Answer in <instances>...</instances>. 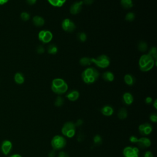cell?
<instances>
[{
    "instance_id": "cell-1",
    "label": "cell",
    "mask_w": 157,
    "mask_h": 157,
    "mask_svg": "<svg viewBox=\"0 0 157 157\" xmlns=\"http://www.w3.org/2000/svg\"><path fill=\"white\" fill-rule=\"evenodd\" d=\"M99 74L98 71L93 68L86 69L82 74V77L84 82L86 84H93L98 78Z\"/></svg>"
},
{
    "instance_id": "cell-2",
    "label": "cell",
    "mask_w": 157,
    "mask_h": 157,
    "mask_svg": "<svg viewBox=\"0 0 157 157\" xmlns=\"http://www.w3.org/2000/svg\"><path fill=\"white\" fill-rule=\"evenodd\" d=\"M68 87L67 84L61 78H55L52 81V90L54 92L58 95H62L66 93Z\"/></svg>"
},
{
    "instance_id": "cell-3",
    "label": "cell",
    "mask_w": 157,
    "mask_h": 157,
    "mask_svg": "<svg viewBox=\"0 0 157 157\" xmlns=\"http://www.w3.org/2000/svg\"><path fill=\"white\" fill-rule=\"evenodd\" d=\"M155 62V60L148 54L141 56L139 62L140 70L144 72L150 71L154 67Z\"/></svg>"
},
{
    "instance_id": "cell-4",
    "label": "cell",
    "mask_w": 157,
    "mask_h": 157,
    "mask_svg": "<svg viewBox=\"0 0 157 157\" xmlns=\"http://www.w3.org/2000/svg\"><path fill=\"white\" fill-rule=\"evenodd\" d=\"M76 126L75 123L72 122H66L61 128L62 135L68 138H73L76 135Z\"/></svg>"
},
{
    "instance_id": "cell-5",
    "label": "cell",
    "mask_w": 157,
    "mask_h": 157,
    "mask_svg": "<svg viewBox=\"0 0 157 157\" xmlns=\"http://www.w3.org/2000/svg\"><path fill=\"white\" fill-rule=\"evenodd\" d=\"M67 140L62 136L55 135L51 141V146L54 150H60L65 147Z\"/></svg>"
},
{
    "instance_id": "cell-6",
    "label": "cell",
    "mask_w": 157,
    "mask_h": 157,
    "mask_svg": "<svg viewBox=\"0 0 157 157\" xmlns=\"http://www.w3.org/2000/svg\"><path fill=\"white\" fill-rule=\"evenodd\" d=\"M91 62L101 68H106L110 64L109 58L105 55L99 56L97 58H91Z\"/></svg>"
},
{
    "instance_id": "cell-7",
    "label": "cell",
    "mask_w": 157,
    "mask_h": 157,
    "mask_svg": "<svg viewBox=\"0 0 157 157\" xmlns=\"http://www.w3.org/2000/svg\"><path fill=\"white\" fill-rule=\"evenodd\" d=\"M139 149L135 147H126L123 150V155L125 157H139Z\"/></svg>"
},
{
    "instance_id": "cell-8",
    "label": "cell",
    "mask_w": 157,
    "mask_h": 157,
    "mask_svg": "<svg viewBox=\"0 0 157 157\" xmlns=\"http://www.w3.org/2000/svg\"><path fill=\"white\" fill-rule=\"evenodd\" d=\"M153 131V127L151 124L145 123L139 126V132L141 135L147 136L149 135Z\"/></svg>"
},
{
    "instance_id": "cell-9",
    "label": "cell",
    "mask_w": 157,
    "mask_h": 157,
    "mask_svg": "<svg viewBox=\"0 0 157 157\" xmlns=\"http://www.w3.org/2000/svg\"><path fill=\"white\" fill-rule=\"evenodd\" d=\"M39 39L44 43H48L52 39V34L50 31L42 30L39 33Z\"/></svg>"
},
{
    "instance_id": "cell-10",
    "label": "cell",
    "mask_w": 157,
    "mask_h": 157,
    "mask_svg": "<svg viewBox=\"0 0 157 157\" xmlns=\"http://www.w3.org/2000/svg\"><path fill=\"white\" fill-rule=\"evenodd\" d=\"M62 28L65 31L69 33L73 32L76 29V25L70 19H66L62 22Z\"/></svg>"
},
{
    "instance_id": "cell-11",
    "label": "cell",
    "mask_w": 157,
    "mask_h": 157,
    "mask_svg": "<svg viewBox=\"0 0 157 157\" xmlns=\"http://www.w3.org/2000/svg\"><path fill=\"white\" fill-rule=\"evenodd\" d=\"M136 144L139 148L144 149L146 148H149L151 146L152 143L151 141L149 138L146 137H142L138 139V141Z\"/></svg>"
},
{
    "instance_id": "cell-12",
    "label": "cell",
    "mask_w": 157,
    "mask_h": 157,
    "mask_svg": "<svg viewBox=\"0 0 157 157\" xmlns=\"http://www.w3.org/2000/svg\"><path fill=\"white\" fill-rule=\"evenodd\" d=\"M12 149V144L9 140L4 141L1 144V151L3 154L7 155Z\"/></svg>"
},
{
    "instance_id": "cell-13",
    "label": "cell",
    "mask_w": 157,
    "mask_h": 157,
    "mask_svg": "<svg viewBox=\"0 0 157 157\" xmlns=\"http://www.w3.org/2000/svg\"><path fill=\"white\" fill-rule=\"evenodd\" d=\"M83 4L82 1L80 2H76L74 3L70 8V12L73 15H76L78 14L82 10V6Z\"/></svg>"
},
{
    "instance_id": "cell-14",
    "label": "cell",
    "mask_w": 157,
    "mask_h": 157,
    "mask_svg": "<svg viewBox=\"0 0 157 157\" xmlns=\"http://www.w3.org/2000/svg\"><path fill=\"white\" fill-rule=\"evenodd\" d=\"M123 101L126 105L128 106L131 105V104H132L134 101V98L133 95L128 92L125 93L123 95Z\"/></svg>"
},
{
    "instance_id": "cell-15",
    "label": "cell",
    "mask_w": 157,
    "mask_h": 157,
    "mask_svg": "<svg viewBox=\"0 0 157 157\" xmlns=\"http://www.w3.org/2000/svg\"><path fill=\"white\" fill-rule=\"evenodd\" d=\"M79 93L77 90H71L67 95V98L71 101H76L79 98Z\"/></svg>"
},
{
    "instance_id": "cell-16",
    "label": "cell",
    "mask_w": 157,
    "mask_h": 157,
    "mask_svg": "<svg viewBox=\"0 0 157 157\" xmlns=\"http://www.w3.org/2000/svg\"><path fill=\"white\" fill-rule=\"evenodd\" d=\"M101 112L102 114L104 115V116L109 117V116H111L114 114V109L112 106L107 105V106H104L101 109Z\"/></svg>"
},
{
    "instance_id": "cell-17",
    "label": "cell",
    "mask_w": 157,
    "mask_h": 157,
    "mask_svg": "<svg viewBox=\"0 0 157 157\" xmlns=\"http://www.w3.org/2000/svg\"><path fill=\"white\" fill-rule=\"evenodd\" d=\"M33 23L36 27H41L44 25L45 20L40 16H35L33 18Z\"/></svg>"
},
{
    "instance_id": "cell-18",
    "label": "cell",
    "mask_w": 157,
    "mask_h": 157,
    "mask_svg": "<svg viewBox=\"0 0 157 157\" xmlns=\"http://www.w3.org/2000/svg\"><path fill=\"white\" fill-rule=\"evenodd\" d=\"M103 79L107 82H112L114 80V75L110 71L105 72L102 74Z\"/></svg>"
},
{
    "instance_id": "cell-19",
    "label": "cell",
    "mask_w": 157,
    "mask_h": 157,
    "mask_svg": "<svg viewBox=\"0 0 157 157\" xmlns=\"http://www.w3.org/2000/svg\"><path fill=\"white\" fill-rule=\"evenodd\" d=\"M14 81L17 84L21 85L25 82V77L21 73H17L14 76Z\"/></svg>"
},
{
    "instance_id": "cell-20",
    "label": "cell",
    "mask_w": 157,
    "mask_h": 157,
    "mask_svg": "<svg viewBox=\"0 0 157 157\" xmlns=\"http://www.w3.org/2000/svg\"><path fill=\"white\" fill-rule=\"evenodd\" d=\"M124 81L125 83L129 86L133 85L135 82V78L134 77L130 74H126L124 77Z\"/></svg>"
},
{
    "instance_id": "cell-21",
    "label": "cell",
    "mask_w": 157,
    "mask_h": 157,
    "mask_svg": "<svg viewBox=\"0 0 157 157\" xmlns=\"http://www.w3.org/2000/svg\"><path fill=\"white\" fill-rule=\"evenodd\" d=\"M117 116L120 120H124L128 117V111L125 108H121L117 113Z\"/></svg>"
},
{
    "instance_id": "cell-22",
    "label": "cell",
    "mask_w": 157,
    "mask_h": 157,
    "mask_svg": "<svg viewBox=\"0 0 157 157\" xmlns=\"http://www.w3.org/2000/svg\"><path fill=\"white\" fill-rule=\"evenodd\" d=\"M47 52H48V53L50 54L55 55V54H56L57 53V52H58V47H57L56 45H55V44H50V45L48 46Z\"/></svg>"
},
{
    "instance_id": "cell-23",
    "label": "cell",
    "mask_w": 157,
    "mask_h": 157,
    "mask_svg": "<svg viewBox=\"0 0 157 157\" xmlns=\"http://www.w3.org/2000/svg\"><path fill=\"white\" fill-rule=\"evenodd\" d=\"M121 4L125 9L132 8L133 6L132 0H121Z\"/></svg>"
},
{
    "instance_id": "cell-24",
    "label": "cell",
    "mask_w": 157,
    "mask_h": 157,
    "mask_svg": "<svg viewBox=\"0 0 157 157\" xmlns=\"http://www.w3.org/2000/svg\"><path fill=\"white\" fill-rule=\"evenodd\" d=\"M138 50L139 51L142 52H145L147 51V50L148 49V46H147V44L146 42L140 41L138 43Z\"/></svg>"
},
{
    "instance_id": "cell-25",
    "label": "cell",
    "mask_w": 157,
    "mask_h": 157,
    "mask_svg": "<svg viewBox=\"0 0 157 157\" xmlns=\"http://www.w3.org/2000/svg\"><path fill=\"white\" fill-rule=\"evenodd\" d=\"M80 64L82 65V66H89L92 62H91V60L90 58L88 57H83L79 61Z\"/></svg>"
},
{
    "instance_id": "cell-26",
    "label": "cell",
    "mask_w": 157,
    "mask_h": 157,
    "mask_svg": "<svg viewBox=\"0 0 157 157\" xmlns=\"http://www.w3.org/2000/svg\"><path fill=\"white\" fill-rule=\"evenodd\" d=\"M148 55H149L155 60V61L156 62V59H157V50H156V48L155 47H152L150 49V50L149 52V53L148 54Z\"/></svg>"
},
{
    "instance_id": "cell-27",
    "label": "cell",
    "mask_w": 157,
    "mask_h": 157,
    "mask_svg": "<svg viewBox=\"0 0 157 157\" xmlns=\"http://www.w3.org/2000/svg\"><path fill=\"white\" fill-rule=\"evenodd\" d=\"M64 102V100L63 99V97L60 96H58L57 99H55V106L56 107H61L63 105V104Z\"/></svg>"
},
{
    "instance_id": "cell-28",
    "label": "cell",
    "mask_w": 157,
    "mask_h": 157,
    "mask_svg": "<svg viewBox=\"0 0 157 157\" xmlns=\"http://www.w3.org/2000/svg\"><path fill=\"white\" fill-rule=\"evenodd\" d=\"M93 142H94L95 144L96 145V146H99V145L101 144L102 142V137L99 135H96L93 138Z\"/></svg>"
},
{
    "instance_id": "cell-29",
    "label": "cell",
    "mask_w": 157,
    "mask_h": 157,
    "mask_svg": "<svg viewBox=\"0 0 157 157\" xmlns=\"http://www.w3.org/2000/svg\"><path fill=\"white\" fill-rule=\"evenodd\" d=\"M135 19V15L133 12H129L126 15L125 19L126 21L128 22H132Z\"/></svg>"
},
{
    "instance_id": "cell-30",
    "label": "cell",
    "mask_w": 157,
    "mask_h": 157,
    "mask_svg": "<svg viewBox=\"0 0 157 157\" xmlns=\"http://www.w3.org/2000/svg\"><path fill=\"white\" fill-rule=\"evenodd\" d=\"M20 17L23 21H28L30 19V15L27 12H23L20 14Z\"/></svg>"
},
{
    "instance_id": "cell-31",
    "label": "cell",
    "mask_w": 157,
    "mask_h": 157,
    "mask_svg": "<svg viewBox=\"0 0 157 157\" xmlns=\"http://www.w3.org/2000/svg\"><path fill=\"white\" fill-rule=\"evenodd\" d=\"M77 37H78V39H79V41L81 42H85L87 40V35L84 32L78 33L77 34Z\"/></svg>"
},
{
    "instance_id": "cell-32",
    "label": "cell",
    "mask_w": 157,
    "mask_h": 157,
    "mask_svg": "<svg viewBox=\"0 0 157 157\" xmlns=\"http://www.w3.org/2000/svg\"><path fill=\"white\" fill-rule=\"evenodd\" d=\"M150 120L153 123L157 122V114L156 113H153L150 115Z\"/></svg>"
},
{
    "instance_id": "cell-33",
    "label": "cell",
    "mask_w": 157,
    "mask_h": 157,
    "mask_svg": "<svg viewBox=\"0 0 157 157\" xmlns=\"http://www.w3.org/2000/svg\"><path fill=\"white\" fill-rule=\"evenodd\" d=\"M48 1L52 5H53L54 6H58V7L61 6L58 0H48Z\"/></svg>"
},
{
    "instance_id": "cell-34",
    "label": "cell",
    "mask_w": 157,
    "mask_h": 157,
    "mask_svg": "<svg viewBox=\"0 0 157 157\" xmlns=\"http://www.w3.org/2000/svg\"><path fill=\"white\" fill-rule=\"evenodd\" d=\"M36 51H37V53L39 54H43L44 51H45V49L44 48V47L43 46H39L37 47V49H36Z\"/></svg>"
},
{
    "instance_id": "cell-35",
    "label": "cell",
    "mask_w": 157,
    "mask_h": 157,
    "mask_svg": "<svg viewBox=\"0 0 157 157\" xmlns=\"http://www.w3.org/2000/svg\"><path fill=\"white\" fill-rule=\"evenodd\" d=\"M129 141L132 142V143H133V144H135V143H137L138 141V138L137 136H131L129 137Z\"/></svg>"
},
{
    "instance_id": "cell-36",
    "label": "cell",
    "mask_w": 157,
    "mask_h": 157,
    "mask_svg": "<svg viewBox=\"0 0 157 157\" xmlns=\"http://www.w3.org/2000/svg\"><path fill=\"white\" fill-rule=\"evenodd\" d=\"M77 139V141L78 142H82L84 140V134L80 132L78 134Z\"/></svg>"
},
{
    "instance_id": "cell-37",
    "label": "cell",
    "mask_w": 157,
    "mask_h": 157,
    "mask_svg": "<svg viewBox=\"0 0 157 157\" xmlns=\"http://www.w3.org/2000/svg\"><path fill=\"white\" fill-rule=\"evenodd\" d=\"M58 157H70L69 155L64 152H60L59 153H58Z\"/></svg>"
},
{
    "instance_id": "cell-38",
    "label": "cell",
    "mask_w": 157,
    "mask_h": 157,
    "mask_svg": "<svg viewBox=\"0 0 157 157\" xmlns=\"http://www.w3.org/2000/svg\"><path fill=\"white\" fill-rule=\"evenodd\" d=\"M144 157H153V155L152 152L147 151L144 154Z\"/></svg>"
},
{
    "instance_id": "cell-39",
    "label": "cell",
    "mask_w": 157,
    "mask_h": 157,
    "mask_svg": "<svg viewBox=\"0 0 157 157\" xmlns=\"http://www.w3.org/2000/svg\"><path fill=\"white\" fill-rule=\"evenodd\" d=\"M94 1V0H83V3L87 4V5H90L92 4Z\"/></svg>"
},
{
    "instance_id": "cell-40",
    "label": "cell",
    "mask_w": 157,
    "mask_h": 157,
    "mask_svg": "<svg viewBox=\"0 0 157 157\" xmlns=\"http://www.w3.org/2000/svg\"><path fill=\"white\" fill-rule=\"evenodd\" d=\"M145 102L147 104H150L153 102V99L151 97H147L145 99Z\"/></svg>"
},
{
    "instance_id": "cell-41",
    "label": "cell",
    "mask_w": 157,
    "mask_h": 157,
    "mask_svg": "<svg viewBox=\"0 0 157 157\" xmlns=\"http://www.w3.org/2000/svg\"><path fill=\"white\" fill-rule=\"evenodd\" d=\"M83 124V121L81 119H78L77 120L76 123H75L76 126H81Z\"/></svg>"
},
{
    "instance_id": "cell-42",
    "label": "cell",
    "mask_w": 157,
    "mask_h": 157,
    "mask_svg": "<svg viewBox=\"0 0 157 157\" xmlns=\"http://www.w3.org/2000/svg\"><path fill=\"white\" fill-rule=\"evenodd\" d=\"M37 1V0H27V3L29 5H33Z\"/></svg>"
},
{
    "instance_id": "cell-43",
    "label": "cell",
    "mask_w": 157,
    "mask_h": 157,
    "mask_svg": "<svg viewBox=\"0 0 157 157\" xmlns=\"http://www.w3.org/2000/svg\"><path fill=\"white\" fill-rule=\"evenodd\" d=\"M48 156L49 157H55V152L54 150L51 151L50 152H49V153L48 155Z\"/></svg>"
},
{
    "instance_id": "cell-44",
    "label": "cell",
    "mask_w": 157,
    "mask_h": 157,
    "mask_svg": "<svg viewBox=\"0 0 157 157\" xmlns=\"http://www.w3.org/2000/svg\"><path fill=\"white\" fill-rule=\"evenodd\" d=\"M9 1V0H0V6L4 5Z\"/></svg>"
},
{
    "instance_id": "cell-45",
    "label": "cell",
    "mask_w": 157,
    "mask_h": 157,
    "mask_svg": "<svg viewBox=\"0 0 157 157\" xmlns=\"http://www.w3.org/2000/svg\"><path fill=\"white\" fill-rule=\"evenodd\" d=\"M153 106L155 109H157V100L155 99L153 103Z\"/></svg>"
},
{
    "instance_id": "cell-46",
    "label": "cell",
    "mask_w": 157,
    "mask_h": 157,
    "mask_svg": "<svg viewBox=\"0 0 157 157\" xmlns=\"http://www.w3.org/2000/svg\"><path fill=\"white\" fill-rule=\"evenodd\" d=\"M9 157H22V156L19 154H14V155H11L10 156H9Z\"/></svg>"
},
{
    "instance_id": "cell-47",
    "label": "cell",
    "mask_w": 157,
    "mask_h": 157,
    "mask_svg": "<svg viewBox=\"0 0 157 157\" xmlns=\"http://www.w3.org/2000/svg\"><path fill=\"white\" fill-rule=\"evenodd\" d=\"M58 1H59V3H60V4L61 6L65 3V1H66V0H58Z\"/></svg>"
}]
</instances>
